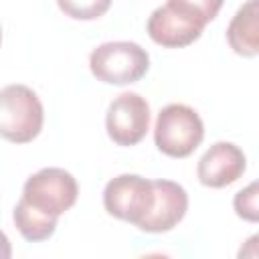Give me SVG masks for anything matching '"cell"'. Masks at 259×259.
Returning a JSON list of instances; mask_svg holds the SVG:
<instances>
[{"instance_id":"obj_11","label":"cell","mask_w":259,"mask_h":259,"mask_svg":"<svg viewBox=\"0 0 259 259\" xmlns=\"http://www.w3.org/2000/svg\"><path fill=\"white\" fill-rule=\"evenodd\" d=\"M12 221H14V227L18 229V233L26 241L38 243V241H47L49 237H53L59 219L36 210L34 206H30L26 200L20 198L12 210Z\"/></svg>"},{"instance_id":"obj_15","label":"cell","mask_w":259,"mask_h":259,"mask_svg":"<svg viewBox=\"0 0 259 259\" xmlns=\"http://www.w3.org/2000/svg\"><path fill=\"white\" fill-rule=\"evenodd\" d=\"M12 257V245L6 237L4 231H0V259H10Z\"/></svg>"},{"instance_id":"obj_12","label":"cell","mask_w":259,"mask_h":259,"mask_svg":"<svg viewBox=\"0 0 259 259\" xmlns=\"http://www.w3.org/2000/svg\"><path fill=\"white\" fill-rule=\"evenodd\" d=\"M57 4L61 12H65V16L69 18L95 20L109 10L111 0H57Z\"/></svg>"},{"instance_id":"obj_16","label":"cell","mask_w":259,"mask_h":259,"mask_svg":"<svg viewBox=\"0 0 259 259\" xmlns=\"http://www.w3.org/2000/svg\"><path fill=\"white\" fill-rule=\"evenodd\" d=\"M0 42H2V28H0Z\"/></svg>"},{"instance_id":"obj_3","label":"cell","mask_w":259,"mask_h":259,"mask_svg":"<svg viewBox=\"0 0 259 259\" xmlns=\"http://www.w3.org/2000/svg\"><path fill=\"white\" fill-rule=\"evenodd\" d=\"M204 138L200 115L186 103H168L158 111L154 125L156 148L170 158L190 156Z\"/></svg>"},{"instance_id":"obj_5","label":"cell","mask_w":259,"mask_h":259,"mask_svg":"<svg viewBox=\"0 0 259 259\" xmlns=\"http://www.w3.org/2000/svg\"><path fill=\"white\" fill-rule=\"evenodd\" d=\"M154 202L152 180L140 174H119L111 178L103 188L105 210L125 223L138 227V223L148 214Z\"/></svg>"},{"instance_id":"obj_4","label":"cell","mask_w":259,"mask_h":259,"mask_svg":"<svg viewBox=\"0 0 259 259\" xmlns=\"http://www.w3.org/2000/svg\"><path fill=\"white\" fill-rule=\"evenodd\" d=\"M77 196L79 184L65 168H40L28 176L22 188V200L57 219L77 202Z\"/></svg>"},{"instance_id":"obj_10","label":"cell","mask_w":259,"mask_h":259,"mask_svg":"<svg viewBox=\"0 0 259 259\" xmlns=\"http://www.w3.org/2000/svg\"><path fill=\"white\" fill-rule=\"evenodd\" d=\"M259 0H247L231 18L227 26L229 47L241 57H255L259 53Z\"/></svg>"},{"instance_id":"obj_14","label":"cell","mask_w":259,"mask_h":259,"mask_svg":"<svg viewBox=\"0 0 259 259\" xmlns=\"http://www.w3.org/2000/svg\"><path fill=\"white\" fill-rule=\"evenodd\" d=\"M225 0H168V4H174L194 16H198L204 24H208L212 18H217L219 10L223 8Z\"/></svg>"},{"instance_id":"obj_2","label":"cell","mask_w":259,"mask_h":259,"mask_svg":"<svg viewBox=\"0 0 259 259\" xmlns=\"http://www.w3.org/2000/svg\"><path fill=\"white\" fill-rule=\"evenodd\" d=\"M93 77L107 85H130L140 81L150 69V55L138 42L111 40L95 47L89 55Z\"/></svg>"},{"instance_id":"obj_8","label":"cell","mask_w":259,"mask_h":259,"mask_svg":"<svg viewBox=\"0 0 259 259\" xmlns=\"http://www.w3.org/2000/svg\"><path fill=\"white\" fill-rule=\"evenodd\" d=\"M154 184V202L148 214L138 223V229L144 233H166L174 229L188 210V194L184 186L172 180H152Z\"/></svg>"},{"instance_id":"obj_6","label":"cell","mask_w":259,"mask_h":259,"mask_svg":"<svg viewBox=\"0 0 259 259\" xmlns=\"http://www.w3.org/2000/svg\"><path fill=\"white\" fill-rule=\"evenodd\" d=\"M105 130L113 144L136 146L150 130V105L136 91L119 93L107 107Z\"/></svg>"},{"instance_id":"obj_13","label":"cell","mask_w":259,"mask_h":259,"mask_svg":"<svg viewBox=\"0 0 259 259\" xmlns=\"http://www.w3.org/2000/svg\"><path fill=\"white\" fill-rule=\"evenodd\" d=\"M233 206L235 212L249 221V223H257L259 221V206H257V182H251L247 188L239 190L233 198Z\"/></svg>"},{"instance_id":"obj_9","label":"cell","mask_w":259,"mask_h":259,"mask_svg":"<svg viewBox=\"0 0 259 259\" xmlns=\"http://www.w3.org/2000/svg\"><path fill=\"white\" fill-rule=\"evenodd\" d=\"M247 168V158L239 146L233 142H217L212 144L196 166V176L202 186L208 188H225L237 182Z\"/></svg>"},{"instance_id":"obj_7","label":"cell","mask_w":259,"mask_h":259,"mask_svg":"<svg viewBox=\"0 0 259 259\" xmlns=\"http://www.w3.org/2000/svg\"><path fill=\"white\" fill-rule=\"evenodd\" d=\"M204 26L206 24L198 16L166 2L150 14L146 30L156 45L166 49H180L198 40Z\"/></svg>"},{"instance_id":"obj_1","label":"cell","mask_w":259,"mask_h":259,"mask_svg":"<svg viewBox=\"0 0 259 259\" xmlns=\"http://www.w3.org/2000/svg\"><path fill=\"white\" fill-rule=\"evenodd\" d=\"M42 121V103L30 87L12 83L0 89V138L12 144H28L40 134Z\"/></svg>"}]
</instances>
